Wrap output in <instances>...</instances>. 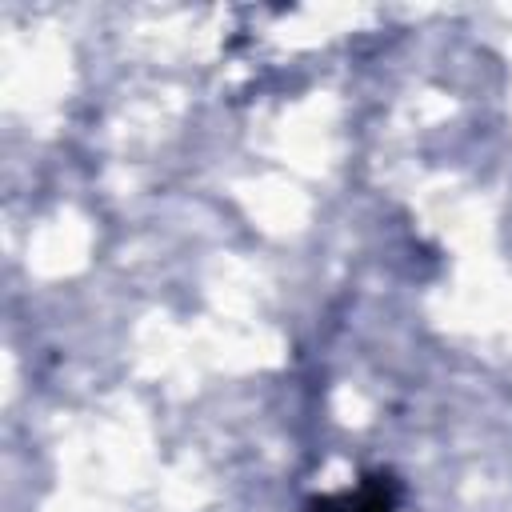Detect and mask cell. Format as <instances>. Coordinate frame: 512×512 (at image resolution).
I'll use <instances>...</instances> for the list:
<instances>
[{"label":"cell","mask_w":512,"mask_h":512,"mask_svg":"<svg viewBox=\"0 0 512 512\" xmlns=\"http://www.w3.org/2000/svg\"><path fill=\"white\" fill-rule=\"evenodd\" d=\"M392 508H396V496H392V480L388 476H372L356 492L328 496V500L312 504V512H392Z\"/></svg>","instance_id":"cell-1"}]
</instances>
